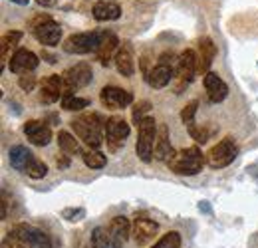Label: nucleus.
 Listing matches in <instances>:
<instances>
[{
	"instance_id": "f257e3e1",
	"label": "nucleus",
	"mask_w": 258,
	"mask_h": 248,
	"mask_svg": "<svg viewBox=\"0 0 258 248\" xmlns=\"http://www.w3.org/2000/svg\"><path fill=\"white\" fill-rule=\"evenodd\" d=\"M72 129L90 149H97L105 139V121H101V117L97 113L78 115L72 121Z\"/></svg>"
},
{
	"instance_id": "f03ea898",
	"label": "nucleus",
	"mask_w": 258,
	"mask_h": 248,
	"mask_svg": "<svg viewBox=\"0 0 258 248\" xmlns=\"http://www.w3.org/2000/svg\"><path fill=\"white\" fill-rule=\"evenodd\" d=\"M10 165L32 179H44L48 175V165L38 157H34L24 145H14L10 149Z\"/></svg>"
},
{
	"instance_id": "7ed1b4c3",
	"label": "nucleus",
	"mask_w": 258,
	"mask_h": 248,
	"mask_svg": "<svg viewBox=\"0 0 258 248\" xmlns=\"http://www.w3.org/2000/svg\"><path fill=\"white\" fill-rule=\"evenodd\" d=\"M205 163H207V157L201 153L199 147H187V149H181L167 165H169V169H171L173 173H177V175L193 177V175L203 171Z\"/></svg>"
},
{
	"instance_id": "20e7f679",
	"label": "nucleus",
	"mask_w": 258,
	"mask_h": 248,
	"mask_svg": "<svg viewBox=\"0 0 258 248\" xmlns=\"http://www.w3.org/2000/svg\"><path fill=\"white\" fill-rule=\"evenodd\" d=\"M157 121L153 117H143L137 123V143H135V153L141 161L149 163L153 159L155 151V141H157Z\"/></svg>"
},
{
	"instance_id": "39448f33",
	"label": "nucleus",
	"mask_w": 258,
	"mask_h": 248,
	"mask_svg": "<svg viewBox=\"0 0 258 248\" xmlns=\"http://www.w3.org/2000/svg\"><path fill=\"white\" fill-rule=\"evenodd\" d=\"M105 32H80V34H72L66 38L62 44L64 52L68 54H90V52H97L101 40H103Z\"/></svg>"
},
{
	"instance_id": "423d86ee",
	"label": "nucleus",
	"mask_w": 258,
	"mask_h": 248,
	"mask_svg": "<svg viewBox=\"0 0 258 248\" xmlns=\"http://www.w3.org/2000/svg\"><path fill=\"white\" fill-rule=\"evenodd\" d=\"M64 86H66V95H74V92L90 86L92 78H94V72H92V66L86 62H80L72 68H68L64 74ZM64 95V97H66Z\"/></svg>"
},
{
	"instance_id": "0eeeda50",
	"label": "nucleus",
	"mask_w": 258,
	"mask_h": 248,
	"mask_svg": "<svg viewBox=\"0 0 258 248\" xmlns=\"http://www.w3.org/2000/svg\"><path fill=\"white\" fill-rule=\"evenodd\" d=\"M238 155V147L234 143L232 137H225L223 141H219L215 147H211V151L207 153V163L213 169H223L226 165H230Z\"/></svg>"
},
{
	"instance_id": "6e6552de",
	"label": "nucleus",
	"mask_w": 258,
	"mask_h": 248,
	"mask_svg": "<svg viewBox=\"0 0 258 248\" xmlns=\"http://www.w3.org/2000/svg\"><path fill=\"white\" fill-rule=\"evenodd\" d=\"M12 232H14L28 248H54L52 238H50L44 230H40V228H36V226L18 224V226L12 228Z\"/></svg>"
},
{
	"instance_id": "1a4fd4ad",
	"label": "nucleus",
	"mask_w": 258,
	"mask_h": 248,
	"mask_svg": "<svg viewBox=\"0 0 258 248\" xmlns=\"http://www.w3.org/2000/svg\"><path fill=\"white\" fill-rule=\"evenodd\" d=\"M129 123L119 117V115H113L105 121V141L109 145V149H119L121 145H125V139L129 137Z\"/></svg>"
},
{
	"instance_id": "9d476101",
	"label": "nucleus",
	"mask_w": 258,
	"mask_h": 248,
	"mask_svg": "<svg viewBox=\"0 0 258 248\" xmlns=\"http://www.w3.org/2000/svg\"><path fill=\"white\" fill-rule=\"evenodd\" d=\"M197 72H199V58H197V52L185 50V52L179 56V60H177V76H175V78L179 80L181 88L193 82ZM181 88H179V93H181Z\"/></svg>"
},
{
	"instance_id": "9b49d317",
	"label": "nucleus",
	"mask_w": 258,
	"mask_h": 248,
	"mask_svg": "<svg viewBox=\"0 0 258 248\" xmlns=\"http://www.w3.org/2000/svg\"><path fill=\"white\" fill-rule=\"evenodd\" d=\"M99 99L109 109H123L133 101V93L127 90H121L117 86H105L99 92Z\"/></svg>"
},
{
	"instance_id": "f8f14e48",
	"label": "nucleus",
	"mask_w": 258,
	"mask_h": 248,
	"mask_svg": "<svg viewBox=\"0 0 258 248\" xmlns=\"http://www.w3.org/2000/svg\"><path fill=\"white\" fill-rule=\"evenodd\" d=\"M159 230V224L153 220V218H147V217H137L133 220V240L137 246H145L147 242H151L155 238Z\"/></svg>"
},
{
	"instance_id": "ddd939ff",
	"label": "nucleus",
	"mask_w": 258,
	"mask_h": 248,
	"mask_svg": "<svg viewBox=\"0 0 258 248\" xmlns=\"http://www.w3.org/2000/svg\"><path fill=\"white\" fill-rule=\"evenodd\" d=\"M38 68V56L30 50H16L14 56L10 58V72L16 76H24V74H32Z\"/></svg>"
},
{
	"instance_id": "4468645a",
	"label": "nucleus",
	"mask_w": 258,
	"mask_h": 248,
	"mask_svg": "<svg viewBox=\"0 0 258 248\" xmlns=\"http://www.w3.org/2000/svg\"><path fill=\"white\" fill-rule=\"evenodd\" d=\"M177 76V66H167V64H159L153 66L147 74H145V80L151 88L155 90H161L165 86H169V82Z\"/></svg>"
},
{
	"instance_id": "2eb2a0df",
	"label": "nucleus",
	"mask_w": 258,
	"mask_h": 248,
	"mask_svg": "<svg viewBox=\"0 0 258 248\" xmlns=\"http://www.w3.org/2000/svg\"><path fill=\"white\" fill-rule=\"evenodd\" d=\"M24 133L28 141L36 147H46L52 141V129L46 125V121H40V119H32L24 123Z\"/></svg>"
},
{
	"instance_id": "dca6fc26",
	"label": "nucleus",
	"mask_w": 258,
	"mask_h": 248,
	"mask_svg": "<svg viewBox=\"0 0 258 248\" xmlns=\"http://www.w3.org/2000/svg\"><path fill=\"white\" fill-rule=\"evenodd\" d=\"M66 95V86H64V78L54 74L50 78H46L42 82V88H40V99L44 103H54L58 101L60 97Z\"/></svg>"
},
{
	"instance_id": "f3484780",
	"label": "nucleus",
	"mask_w": 258,
	"mask_h": 248,
	"mask_svg": "<svg viewBox=\"0 0 258 248\" xmlns=\"http://www.w3.org/2000/svg\"><path fill=\"white\" fill-rule=\"evenodd\" d=\"M203 84H205V90H207V95H209V101H213V103H221L228 95V86L221 80V76L215 74V72L205 74Z\"/></svg>"
},
{
	"instance_id": "a211bd4d",
	"label": "nucleus",
	"mask_w": 258,
	"mask_h": 248,
	"mask_svg": "<svg viewBox=\"0 0 258 248\" xmlns=\"http://www.w3.org/2000/svg\"><path fill=\"white\" fill-rule=\"evenodd\" d=\"M32 32L36 36V40L40 44H44V46H56L60 42V38H62V26L58 22H54V20H48V22L40 24Z\"/></svg>"
},
{
	"instance_id": "6ab92c4d",
	"label": "nucleus",
	"mask_w": 258,
	"mask_h": 248,
	"mask_svg": "<svg viewBox=\"0 0 258 248\" xmlns=\"http://www.w3.org/2000/svg\"><path fill=\"white\" fill-rule=\"evenodd\" d=\"M119 40H117V36L115 34H107L105 32V36H103V40H101V44H99V48H97L96 56L99 64L103 66V68H107L109 62L115 58V52L119 50Z\"/></svg>"
},
{
	"instance_id": "aec40b11",
	"label": "nucleus",
	"mask_w": 258,
	"mask_h": 248,
	"mask_svg": "<svg viewBox=\"0 0 258 248\" xmlns=\"http://www.w3.org/2000/svg\"><path fill=\"white\" fill-rule=\"evenodd\" d=\"M175 155H177V151L171 147V141H169V129H167V125H159L153 157H155L157 161H165V163H169Z\"/></svg>"
},
{
	"instance_id": "412c9836",
	"label": "nucleus",
	"mask_w": 258,
	"mask_h": 248,
	"mask_svg": "<svg viewBox=\"0 0 258 248\" xmlns=\"http://www.w3.org/2000/svg\"><path fill=\"white\" fill-rule=\"evenodd\" d=\"M115 68L123 78H131L135 72V58H133V50L127 42L119 46V50L115 52Z\"/></svg>"
},
{
	"instance_id": "4be33fe9",
	"label": "nucleus",
	"mask_w": 258,
	"mask_h": 248,
	"mask_svg": "<svg viewBox=\"0 0 258 248\" xmlns=\"http://www.w3.org/2000/svg\"><path fill=\"white\" fill-rule=\"evenodd\" d=\"M94 18L99 22H109V20H117L121 16V6L113 0H99L92 8Z\"/></svg>"
},
{
	"instance_id": "5701e85b",
	"label": "nucleus",
	"mask_w": 258,
	"mask_h": 248,
	"mask_svg": "<svg viewBox=\"0 0 258 248\" xmlns=\"http://www.w3.org/2000/svg\"><path fill=\"white\" fill-rule=\"evenodd\" d=\"M217 56V46L211 38H201L199 40V72L201 74H209V68L213 66V60Z\"/></svg>"
},
{
	"instance_id": "b1692460",
	"label": "nucleus",
	"mask_w": 258,
	"mask_h": 248,
	"mask_svg": "<svg viewBox=\"0 0 258 248\" xmlns=\"http://www.w3.org/2000/svg\"><path fill=\"white\" fill-rule=\"evenodd\" d=\"M20 40H22V32L18 30H10L2 36V40H0V68H4L6 60H10L14 56L12 50H16Z\"/></svg>"
},
{
	"instance_id": "393cba45",
	"label": "nucleus",
	"mask_w": 258,
	"mask_h": 248,
	"mask_svg": "<svg viewBox=\"0 0 258 248\" xmlns=\"http://www.w3.org/2000/svg\"><path fill=\"white\" fill-rule=\"evenodd\" d=\"M92 248H121V242L105 226H97L92 232Z\"/></svg>"
},
{
	"instance_id": "a878e982",
	"label": "nucleus",
	"mask_w": 258,
	"mask_h": 248,
	"mask_svg": "<svg viewBox=\"0 0 258 248\" xmlns=\"http://www.w3.org/2000/svg\"><path fill=\"white\" fill-rule=\"evenodd\" d=\"M107 228H109V232H111L119 242H125L129 236H131V232H133V224H131L129 218H125V217H113Z\"/></svg>"
},
{
	"instance_id": "bb28decb",
	"label": "nucleus",
	"mask_w": 258,
	"mask_h": 248,
	"mask_svg": "<svg viewBox=\"0 0 258 248\" xmlns=\"http://www.w3.org/2000/svg\"><path fill=\"white\" fill-rule=\"evenodd\" d=\"M58 145H60V149L64 151L66 155H80V143L76 141V137L72 135V133H68V131H60L58 133Z\"/></svg>"
},
{
	"instance_id": "cd10ccee",
	"label": "nucleus",
	"mask_w": 258,
	"mask_h": 248,
	"mask_svg": "<svg viewBox=\"0 0 258 248\" xmlns=\"http://www.w3.org/2000/svg\"><path fill=\"white\" fill-rule=\"evenodd\" d=\"M82 159H84V163H86L88 167H92V169H101V167L107 165V157L103 155L101 151H97V149H88V151H84V153H82Z\"/></svg>"
},
{
	"instance_id": "c85d7f7f",
	"label": "nucleus",
	"mask_w": 258,
	"mask_h": 248,
	"mask_svg": "<svg viewBox=\"0 0 258 248\" xmlns=\"http://www.w3.org/2000/svg\"><path fill=\"white\" fill-rule=\"evenodd\" d=\"M88 105H90V99H86V97H78V95H66V97H62V107H64L66 111H82Z\"/></svg>"
},
{
	"instance_id": "c756f323",
	"label": "nucleus",
	"mask_w": 258,
	"mask_h": 248,
	"mask_svg": "<svg viewBox=\"0 0 258 248\" xmlns=\"http://www.w3.org/2000/svg\"><path fill=\"white\" fill-rule=\"evenodd\" d=\"M151 248H181V234L175 232V230H171V232L163 234L161 238Z\"/></svg>"
},
{
	"instance_id": "7c9ffc66",
	"label": "nucleus",
	"mask_w": 258,
	"mask_h": 248,
	"mask_svg": "<svg viewBox=\"0 0 258 248\" xmlns=\"http://www.w3.org/2000/svg\"><path fill=\"white\" fill-rule=\"evenodd\" d=\"M187 129H189L191 137H193L197 143H207V141L211 139V131H209L207 127H199L197 123H191V125H187Z\"/></svg>"
},
{
	"instance_id": "2f4dec72",
	"label": "nucleus",
	"mask_w": 258,
	"mask_h": 248,
	"mask_svg": "<svg viewBox=\"0 0 258 248\" xmlns=\"http://www.w3.org/2000/svg\"><path fill=\"white\" fill-rule=\"evenodd\" d=\"M197 107H199V101H191V103H187V105L183 107V111H181V119H183V123H185V125L195 123V113H197Z\"/></svg>"
},
{
	"instance_id": "473e14b6",
	"label": "nucleus",
	"mask_w": 258,
	"mask_h": 248,
	"mask_svg": "<svg viewBox=\"0 0 258 248\" xmlns=\"http://www.w3.org/2000/svg\"><path fill=\"white\" fill-rule=\"evenodd\" d=\"M0 248H28V246H26V244H24V242H22V240L12 232V230H10V232L4 236V240H2Z\"/></svg>"
},
{
	"instance_id": "72a5a7b5",
	"label": "nucleus",
	"mask_w": 258,
	"mask_h": 248,
	"mask_svg": "<svg viewBox=\"0 0 258 248\" xmlns=\"http://www.w3.org/2000/svg\"><path fill=\"white\" fill-rule=\"evenodd\" d=\"M151 109V101H139L135 107H133V121L135 123H139L143 117H145V113Z\"/></svg>"
},
{
	"instance_id": "f704fd0d",
	"label": "nucleus",
	"mask_w": 258,
	"mask_h": 248,
	"mask_svg": "<svg viewBox=\"0 0 258 248\" xmlns=\"http://www.w3.org/2000/svg\"><path fill=\"white\" fill-rule=\"evenodd\" d=\"M18 84H20V88H22L24 92H32L34 86H36V76H32V74H24V76H20Z\"/></svg>"
},
{
	"instance_id": "c9c22d12",
	"label": "nucleus",
	"mask_w": 258,
	"mask_h": 248,
	"mask_svg": "<svg viewBox=\"0 0 258 248\" xmlns=\"http://www.w3.org/2000/svg\"><path fill=\"white\" fill-rule=\"evenodd\" d=\"M62 215H64V218L72 220V222H78V220H82L86 217V211L84 209H66Z\"/></svg>"
},
{
	"instance_id": "e433bc0d",
	"label": "nucleus",
	"mask_w": 258,
	"mask_h": 248,
	"mask_svg": "<svg viewBox=\"0 0 258 248\" xmlns=\"http://www.w3.org/2000/svg\"><path fill=\"white\" fill-rule=\"evenodd\" d=\"M68 165H70V155H60L58 157V167H60V169H66V167H68Z\"/></svg>"
},
{
	"instance_id": "4c0bfd02",
	"label": "nucleus",
	"mask_w": 258,
	"mask_h": 248,
	"mask_svg": "<svg viewBox=\"0 0 258 248\" xmlns=\"http://www.w3.org/2000/svg\"><path fill=\"white\" fill-rule=\"evenodd\" d=\"M36 2H38L40 6H48V8H50V6H56V4H58V0H36Z\"/></svg>"
},
{
	"instance_id": "58836bf2",
	"label": "nucleus",
	"mask_w": 258,
	"mask_h": 248,
	"mask_svg": "<svg viewBox=\"0 0 258 248\" xmlns=\"http://www.w3.org/2000/svg\"><path fill=\"white\" fill-rule=\"evenodd\" d=\"M12 2H16V4H20V6H24V4H28L30 0H12Z\"/></svg>"
}]
</instances>
